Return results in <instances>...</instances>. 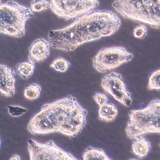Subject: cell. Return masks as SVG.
<instances>
[{
    "label": "cell",
    "mask_w": 160,
    "mask_h": 160,
    "mask_svg": "<svg viewBox=\"0 0 160 160\" xmlns=\"http://www.w3.org/2000/svg\"><path fill=\"white\" fill-rule=\"evenodd\" d=\"M121 24L119 18L112 11L94 10L62 29L50 31L48 37L53 48L72 51L85 43L112 35Z\"/></svg>",
    "instance_id": "1"
},
{
    "label": "cell",
    "mask_w": 160,
    "mask_h": 160,
    "mask_svg": "<svg viewBox=\"0 0 160 160\" xmlns=\"http://www.w3.org/2000/svg\"><path fill=\"white\" fill-rule=\"evenodd\" d=\"M87 111L72 96L57 100L42 106L28 124L31 133L46 135L59 133L75 137L87 123Z\"/></svg>",
    "instance_id": "2"
},
{
    "label": "cell",
    "mask_w": 160,
    "mask_h": 160,
    "mask_svg": "<svg viewBox=\"0 0 160 160\" xmlns=\"http://www.w3.org/2000/svg\"><path fill=\"white\" fill-rule=\"evenodd\" d=\"M125 131L129 139L148 134H160V100L153 99L143 108L129 112Z\"/></svg>",
    "instance_id": "3"
},
{
    "label": "cell",
    "mask_w": 160,
    "mask_h": 160,
    "mask_svg": "<svg viewBox=\"0 0 160 160\" xmlns=\"http://www.w3.org/2000/svg\"><path fill=\"white\" fill-rule=\"evenodd\" d=\"M112 6L125 18L160 28V0H117Z\"/></svg>",
    "instance_id": "4"
},
{
    "label": "cell",
    "mask_w": 160,
    "mask_h": 160,
    "mask_svg": "<svg viewBox=\"0 0 160 160\" xmlns=\"http://www.w3.org/2000/svg\"><path fill=\"white\" fill-rule=\"evenodd\" d=\"M34 16L31 8L21 5L13 1L0 5L2 34L16 37H21L26 33V22Z\"/></svg>",
    "instance_id": "5"
},
{
    "label": "cell",
    "mask_w": 160,
    "mask_h": 160,
    "mask_svg": "<svg viewBox=\"0 0 160 160\" xmlns=\"http://www.w3.org/2000/svg\"><path fill=\"white\" fill-rule=\"evenodd\" d=\"M133 57V55L123 47L103 48L93 57V67L99 72H108L131 61Z\"/></svg>",
    "instance_id": "6"
},
{
    "label": "cell",
    "mask_w": 160,
    "mask_h": 160,
    "mask_svg": "<svg viewBox=\"0 0 160 160\" xmlns=\"http://www.w3.org/2000/svg\"><path fill=\"white\" fill-rule=\"evenodd\" d=\"M99 4L96 0H53L50 8L59 18L71 20L91 12Z\"/></svg>",
    "instance_id": "7"
},
{
    "label": "cell",
    "mask_w": 160,
    "mask_h": 160,
    "mask_svg": "<svg viewBox=\"0 0 160 160\" xmlns=\"http://www.w3.org/2000/svg\"><path fill=\"white\" fill-rule=\"evenodd\" d=\"M30 160H78L52 140L41 143L33 139L28 141Z\"/></svg>",
    "instance_id": "8"
},
{
    "label": "cell",
    "mask_w": 160,
    "mask_h": 160,
    "mask_svg": "<svg viewBox=\"0 0 160 160\" xmlns=\"http://www.w3.org/2000/svg\"><path fill=\"white\" fill-rule=\"evenodd\" d=\"M102 86L105 91L116 100L125 106L131 105V94L126 88L122 76L119 73L113 72L104 76L102 79Z\"/></svg>",
    "instance_id": "9"
},
{
    "label": "cell",
    "mask_w": 160,
    "mask_h": 160,
    "mask_svg": "<svg viewBox=\"0 0 160 160\" xmlns=\"http://www.w3.org/2000/svg\"><path fill=\"white\" fill-rule=\"evenodd\" d=\"M0 74V91L2 96L9 98L15 93V72L13 69L5 65H1Z\"/></svg>",
    "instance_id": "10"
},
{
    "label": "cell",
    "mask_w": 160,
    "mask_h": 160,
    "mask_svg": "<svg viewBox=\"0 0 160 160\" xmlns=\"http://www.w3.org/2000/svg\"><path fill=\"white\" fill-rule=\"evenodd\" d=\"M29 59L34 63L45 60L50 54V44L43 38L35 40L30 46Z\"/></svg>",
    "instance_id": "11"
},
{
    "label": "cell",
    "mask_w": 160,
    "mask_h": 160,
    "mask_svg": "<svg viewBox=\"0 0 160 160\" xmlns=\"http://www.w3.org/2000/svg\"><path fill=\"white\" fill-rule=\"evenodd\" d=\"M133 140L131 147L132 152L140 159L147 157L151 149L150 142L144 136Z\"/></svg>",
    "instance_id": "12"
},
{
    "label": "cell",
    "mask_w": 160,
    "mask_h": 160,
    "mask_svg": "<svg viewBox=\"0 0 160 160\" xmlns=\"http://www.w3.org/2000/svg\"><path fill=\"white\" fill-rule=\"evenodd\" d=\"M118 114L117 107L113 104L107 103L98 108V118L100 120L110 122L115 120Z\"/></svg>",
    "instance_id": "13"
},
{
    "label": "cell",
    "mask_w": 160,
    "mask_h": 160,
    "mask_svg": "<svg viewBox=\"0 0 160 160\" xmlns=\"http://www.w3.org/2000/svg\"><path fill=\"white\" fill-rule=\"evenodd\" d=\"M81 160H112L106 152L99 148L89 147L82 154Z\"/></svg>",
    "instance_id": "14"
},
{
    "label": "cell",
    "mask_w": 160,
    "mask_h": 160,
    "mask_svg": "<svg viewBox=\"0 0 160 160\" xmlns=\"http://www.w3.org/2000/svg\"><path fill=\"white\" fill-rule=\"evenodd\" d=\"M42 90V87L40 85L35 83L29 84L24 89V97L28 100H35L40 98Z\"/></svg>",
    "instance_id": "15"
},
{
    "label": "cell",
    "mask_w": 160,
    "mask_h": 160,
    "mask_svg": "<svg viewBox=\"0 0 160 160\" xmlns=\"http://www.w3.org/2000/svg\"><path fill=\"white\" fill-rule=\"evenodd\" d=\"M16 69L18 75L22 78L28 79L34 73L35 66L30 61L21 62L17 65Z\"/></svg>",
    "instance_id": "16"
},
{
    "label": "cell",
    "mask_w": 160,
    "mask_h": 160,
    "mask_svg": "<svg viewBox=\"0 0 160 160\" xmlns=\"http://www.w3.org/2000/svg\"><path fill=\"white\" fill-rule=\"evenodd\" d=\"M71 64L62 57L55 58L50 65V67L58 72H65L70 68Z\"/></svg>",
    "instance_id": "17"
},
{
    "label": "cell",
    "mask_w": 160,
    "mask_h": 160,
    "mask_svg": "<svg viewBox=\"0 0 160 160\" xmlns=\"http://www.w3.org/2000/svg\"><path fill=\"white\" fill-rule=\"evenodd\" d=\"M148 89L160 91V69L154 71L150 75L148 82Z\"/></svg>",
    "instance_id": "18"
},
{
    "label": "cell",
    "mask_w": 160,
    "mask_h": 160,
    "mask_svg": "<svg viewBox=\"0 0 160 160\" xmlns=\"http://www.w3.org/2000/svg\"><path fill=\"white\" fill-rule=\"evenodd\" d=\"M31 5L33 13H40L50 7V2L46 0H34L32 1Z\"/></svg>",
    "instance_id": "19"
},
{
    "label": "cell",
    "mask_w": 160,
    "mask_h": 160,
    "mask_svg": "<svg viewBox=\"0 0 160 160\" xmlns=\"http://www.w3.org/2000/svg\"><path fill=\"white\" fill-rule=\"evenodd\" d=\"M8 112L12 116L19 117L28 112V109L18 105H9L8 106Z\"/></svg>",
    "instance_id": "20"
},
{
    "label": "cell",
    "mask_w": 160,
    "mask_h": 160,
    "mask_svg": "<svg viewBox=\"0 0 160 160\" xmlns=\"http://www.w3.org/2000/svg\"><path fill=\"white\" fill-rule=\"evenodd\" d=\"M148 29L145 25H138L134 29L133 35L137 38L143 39L147 35Z\"/></svg>",
    "instance_id": "21"
},
{
    "label": "cell",
    "mask_w": 160,
    "mask_h": 160,
    "mask_svg": "<svg viewBox=\"0 0 160 160\" xmlns=\"http://www.w3.org/2000/svg\"><path fill=\"white\" fill-rule=\"evenodd\" d=\"M93 98L99 106H102L108 103V97L103 93L98 92L94 93L93 95Z\"/></svg>",
    "instance_id": "22"
},
{
    "label": "cell",
    "mask_w": 160,
    "mask_h": 160,
    "mask_svg": "<svg viewBox=\"0 0 160 160\" xmlns=\"http://www.w3.org/2000/svg\"><path fill=\"white\" fill-rule=\"evenodd\" d=\"M9 160H21V158L18 154H15L10 157Z\"/></svg>",
    "instance_id": "23"
},
{
    "label": "cell",
    "mask_w": 160,
    "mask_h": 160,
    "mask_svg": "<svg viewBox=\"0 0 160 160\" xmlns=\"http://www.w3.org/2000/svg\"><path fill=\"white\" fill-rule=\"evenodd\" d=\"M129 160H137V159H129Z\"/></svg>",
    "instance_id": "24"
},
{
    "label": "cell",
    "mask_w": 160,
    "mask_h": 160,
    "mask_svg": "<svg viewBox=\"0 0 160 160\" xmlns=\"http://www.w3.org/2000/svg\"></svg>",
    "instance_id": "25"
}]
</instances>
